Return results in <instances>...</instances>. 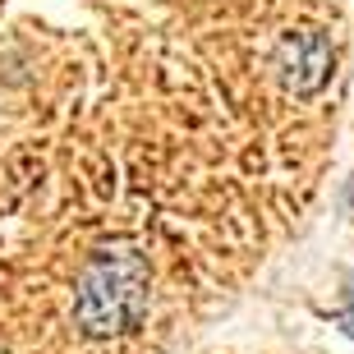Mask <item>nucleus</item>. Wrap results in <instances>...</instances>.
I'll use <instances>...</instances> for the list:
<instances>
[{
    "mask_svg": "<svg viewBox=\"0 0 354 354\" xmlns=\"http://www.w3.org/2000/svg\"><path fill=\"white\" fill-rule=\"evenodd\" d=\"M341 327H345V331L354 336V313H345V317H341Z\"/></svg>",
    "mask_w": 354,
    "mask_h": 354,
    "instance_id": "obj_3",
    "label": "nucleus"
},
{
    "mask_svg": "<svg viewBox=\"0 0 354 354\" xmlns=\"http://www.w3.org/2000/svg\"><path fill=\"white\" fill-rule=\"evenodd\" d=\"M147 304H152V276L143 253L115 244L92 253V263L83 267L74 286V322L92 341H111V336H129L143 322Z\"/></svg>",
    "mask_w": 354,
    "mask_h": 354,
    "instance_id": "obj_1",
    "label": "nucleus"
},
{
    "mask_svg": "<svg viewBox=\"0 0 354 354\" xmlns=\"http://www.w3.org/2000/svg\"><path fill=\"white\" fill-rule=\"evenodd\" d=\"M331 74V46L322 32H290L281 41V79L295 92L322 88Z\"/></svg>",
    "mask_w": 354,
    "mask_h": 354,
    "instance_id": "obj_2",
    "label": "nucleus"
}]
</instances>
